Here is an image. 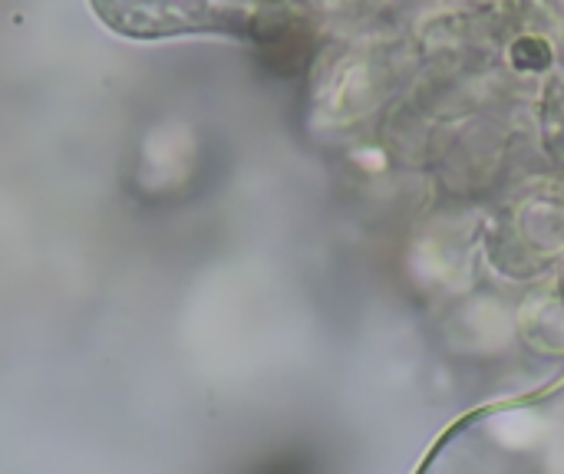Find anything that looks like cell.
<instances>
[{
  "mask_svg": "<svg viewBox=\"0 0 564 474\" xmlns=\"http://www.w3.org/2000/svg\"><path fill=\"white\" fill-rule=\"evenodd\" d=\"M99 13L132 33H178L228 23L231 0H96Z\"/></svg>",
  "mask_w": 564,
  "mask_h": 474,
  "instance_id": "cell-1",
  "label": "cell"
}]
</instances>
